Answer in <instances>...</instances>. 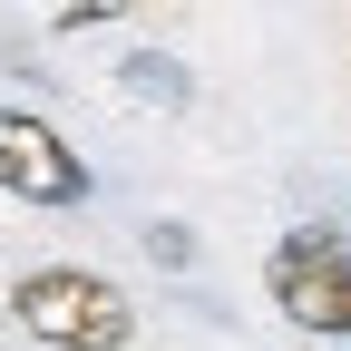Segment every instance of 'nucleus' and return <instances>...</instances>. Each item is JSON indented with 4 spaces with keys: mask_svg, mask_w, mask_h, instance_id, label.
Returning <instances> with one entry per match:
<instances>
[{
    "mask_svg": "<svg viewBox=\"0 0 351 351\" xmlns=\"http://www.w3.org/2000/svg\"><path fill=\"white\" fill-rule=\"evenodd\" d=\"M10 322L49 351H127L137 341V302L88 263H29L10 283Z\"/></svg>",
    "mask_w": 351,
    "mask_h": 351,
    "instance_id": "1",
    "label": "nucleus"
},
{
    "mask_svg": "<svg viewBox=\"0 0 351 351\" xmlns=\"http://www.w3.org/2000/svg\"><path fill=\"white\" fill-rule=\"evenodd\" d=\"M263 293L274 313L313 341H351V234L341 225H293L263 254Z\"/></svg>",
    "mask_w": 351,
    "mask_h": 351,
    "instance_id": "2",
    "label": "nucleus"
},
{
    "mask_svg": "<svg viewBox=\"0 0 351 351\" xmlns=\"http://www.w3.org/2000/svg\"><path fill=\"white\" fill-rule=\"evenodd\" d=\"M0 195L69 215V205H88V156H78L39 108H0Z\"/></svg>",
    "mask_w": 351,
    "mask_h": 351,
    "instance_id": "3",
    "label": "nucleus"
},
{
    "mask_svg": "<svg viewBox=\"0 0 351 351\" xmlns=\"http://www.w3.org/2000/svg\"><path fill=\"white\" fill-rule=\"evenodd\" d=\"M117 88H127L137 108H166V117H186V108H195V78H186V59H166V49H127Z\"/></svg>",
    "mask_w": 351,
    "mask_h": 351,
    "instance_id": "4",
    "label": "nucleus"
},
{
    "mask_svg": "<svg viewBox=\"0 0 351 351\" xmlns=\"http://www.w3.org/2000/svg\"><path fill=\"white\" fill-rule=\"evenodd\" d=\"M147 254L166 263V274H186V263H195V234L186 225H147Z\"/></svg>",
    "mask_w": 351,
    "mask_h": 351,
    "instance_id": "5",
    "label": "nucleus"
}]
</instances>
